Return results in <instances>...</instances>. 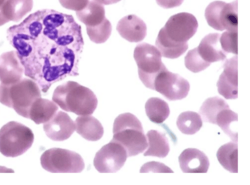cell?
Masks as SVG:
<instances>
[{"label":"cell","mask_w":250,"mask_h":185,"mask_svg":"<svg viewBox=\"0 0 250 185\" xmlns=\"http://www.w3.org/2000/svg\"><path fill=\"white\" fill-rule=\"evenodd\" d=\"M7 38L16 50L24 75L44 93L53 83L79 75L84 41L81 26L71 15L38 10L10 27Z\"/></svg>","instance_id":"obj_1"},{"label":"cell","mask_w":250,"mask_h":185,"mask_svg":"<svg viewBox=\"0 0 250 185\" xmlns=\"http://www.w3.org/2000/svg\"><path fill=\"white\" fill-rule=\"evenodd\" d=\"M52 100L63 110L80 116L92 114L98 104L97 98L91 90L74 81L57 87Z\"/></svg>","instance_id":"obj_2"},{"label":"cell","mask_w":250,"mask_h":185,"mask_svg":"<svg viewBox=\"0 0 250 185\" xmlns=\"http://www.w3.org/2000/svg\"><path fill=\"white\" fill-rule=\"evenodd\" d=\"M112 140L124 147L128 157L143 152L148 146L142 123L132 113H123L115 119Z\"/></svg>","instance_id":"obj_3"},{"label":"cell","mask_w":250,"mask_h":185,"mask_svg":"<svg viewBox=\"0 0 250 185\" xmlns=\"http://www.w3.org/2000/svg\"><path fill=\"white\" fill-rule=\"evenodd\" d=\"M41 97V89L31 79H21L8 85L0 83V103L13 108L20 115L28 119L32 103Z\"/></svg>","instance_id":"obj_4"},{"label":"cell","mask_w":250,"mask_h":185,"mask_svg":"<svg viewBox=\"0 0 250 185\" xmlns=\"http://www.w3.org/2000/svg\"><path fill=\"white\" fill-rule=\"evenodd\" d=\"M34 140L32 131L15 121H10L0 129V152L7 157H16L24 153Z\"/></svg>","instance_id":"obj_5"},{"label":"cell","mask_w":250,"mask_h":185,"mask_svg":"<svg viewBox=\"0 0 250 185\" xmlns=\"http://www.w3.org/2000/svg\"><path fill=\"white\" fill-rule=\"evenodd\" d=\"M133 56L138 66V75L143 84L154 90L156 76L166 68L161 61V54L154 45L143 42L138 44Z\"/></svg>","instance_id":"obj_6"},{"label":"cell","mask_w":250,"mask_h":185,"mask_svg":"<svg viewBox=\"0 0 250 185\" xmlns=\"http://www.w3.org/2000/svg\"><path fill=\"white\" fill-rule=\"evenodd\" d=\"M40 160L42 168L51 173H80L85 166L80 154L61 148H52L45 151Z\"/></svg>","instance_id":"obj_7"},{"label":"cell","mask_w":250,"mask_h":185,"mask_svg":"<svg viewBox=\"0 0 250 185\" xmlns=\"http://www.w3.org/2000/svg\"><path fill=\"white\" fill-rule=\"evenodd\" d=\"M205 16L208 24L215 30L237 31V0L230 3L213 1L207 7Z\"/></svg>","instance_id":"obj_8"},{"label":"cell","mask_w":250,"mask_h":185,"mask_svg":"<svg viewBox=\"0 0 250 185\" xmlns=\"http://www.w3.org/2000/svg\"><path fill=\"white\" fill-rule=\"evenodd\" d=\"M154 90L169 101L180 100L186 98L190 89L188 82L178 75L170 72L167 68L156 77Z\"/></svg>","instance_id":"obj_9"},{"label":"cell","mask_w":250,"mask_h":185,"mask_svg":"<svg viewBox=\"0 0 250 185\" xmlns=\"http://www.w3.org/2000/svg\"><path fill=\"white\" fill-rule=\"evenodd\" d=\"M127 157L124 147L112 140L96 153L93 164L100 173H114L122 167Z\"/></svg>","instance_id":"obj_10"},{"label":"cell","mask_w":250,"mask_h":185,"mask_svg":"<svg viewBox=\"0 0 250 185\" xmlns=\"http://www.w3.org/2000/svg\"><path fill=\"white\" fill-rule=\"evenodd\" d=\"M198 26L197 20L192 14L182 12L171 16L162 29L170 40L185 43L196 33Z\"/></svg>","instance_id":"obj_11"},{"label":"cell","mask_w":250,"mask_h":185,"mask_svg":"<svg viewBox=\"0 0 250 185\" xmlns=\"http://www.w3.org/2000/svg\"><path fill=\"white\" fill-rule=\"evenodd\" d=\"M75 129V123L67 113L62 111L56 113L43 125V130L47 136L55 141L67 140Z\"/></svg>","instance_id":"obj_12"},{"label":"cell","mask_w":250,"mask_h":185,"mask_svg":"<svg viewBox=\"0 0 250 185\" xmlns=\"http://www.w3.org/2000/svg\"><path fill=\"white\" fill-rule=\"evenodd\" d=\"M217 82L218 93L226 99L238 97L237 57L227 60Z\"/></svg>","instance_id":"obj_13"},{"label":"cell","mask_w":250,"mask_h":185,"mask_svg":"<svg viewBox=\"0 0 250 185\" xmlns=\"http://www.w3.org/2000/svg\"><path fill=\"white\" fill-rule=\"evenodd\" d=\"M24 69L15 51L5 52L0 56V82L8 85L22 79Z\"/></svg>","instance_id":"obj_14"},{"label":"cell","mask_w":250,"mask_h":185,"mask_svg":"<svg viewBox=\"0 0 250 185\" xmlns=\"http://www.w3.org/2000/svg\"><path fill=\"white\" fill-rule=\"evenodd\" d=\"M116 29L122 38L131 42L141 41L147 33L145 22L135 15H129L122 18L118 21Z\"/></svg>","instance_id":"obj_15"},{"label":"cell","mask_w":250,"mask_h":185,"mask_svg":"<svg viewBox=\"0 0 250 185\" xmlns=\"http://www.w3.org/2000/svg\"><path fill=\"white\" fill-rule=\"evenodd\" d=\"M179 165L184 173H203L208 171L209 162L202 151L193 148L185 149L178 157Z\"/></svg>","instance_id":"obj_16"},{"label":"cell","mask_w":250,"mask_h":185,"mask_svg":"<svg viewBox=\"0 0 250 185\" xmlns=\"http://www.w3.org/2000/svg\"><path fill=\"white\" fill-rule=\"evenodd\" d=\"M220 34L210 33L204 37L199 45L196 47L197 51L206 62H212L224 61L227 53L222 49L219 39Z\"/></svg>","instance_id":"obj_17"},{"label":"cell","mask_w":250,"mask_h":185,"mask_svg":"<svg viewBox=\"0 0 250 185\" xmlns=\"http://www.w3.org/2000/svg\"><path fill=\"white\" fill-rule=\"evenodd\" d=\"M77 132L84 139L90 141L100 140L104 134V128L101 123L93 116H81L75 120Z\"/></svg>","instance_id":"obj_18"},{"label":"cell","mask_w":250,"mask_h":185,"mask_svg":"<svg viewBox=\"0 0 250 185\" xmlns=\"http://www.w3.org/2000/svg\"><path fill=\"white\" fill-rule=\"evenodd\" d=\"M33 6V0H5L0 13L7 22H18L31 11Z\"/></svg>","instance_id":"obj_19"},{"label":"cell","mask_w":250,"mask_h":185,"mask_svg":"<svg viewBox=\"0 0 250 185\" xmlns=\"http://www.w3.org/2000/svg\"><path fill=\"white\" fill-rule=\"evenodd\" d=\"M58 106L54 102L41 97L32 104L28 113V119L39 124L48 122L56 113Z\"/></svg>","instance_id":"obj_20"},{"label":"cell","mask_w":250,"mask_h":185,"mask_svg":"<svg viewBox=\"0 0 250 185\" xmlns=\"http://www.w3.org/2000/svg\"><path fill=\"white\" fill-rule=\"evenodd\" d=\"M79 21L86 27H94L102 23L106 19L104 6L93 0L89 1L82 10L76 12Z\"/></svg>","instance_id":"obj_21"},{"label":"cell","mask_w":250,"mask_h":185,"mask_svg":"<svg viewBox=\"0 0 250 185\" xmlns=\"http://www.w3.org/2000/svg\"><path fill=\"white\" fill-rule=\"evenodd\" d=\"M146 137L148 147L144 154L145 156L164 158L168 155L170 147L165 134L156 130H150L147 132Z\"/></svg>","instance_id":"obj_22"},{"label":"cell","mask_w":250,"mask_h":185,"mask_svg":"<svg viewBox=\"0 0 250 185\" xmlns=\"http://www.w3.org/2000/svg\"><path fill=\"white\" fill-rule=\"evenodd\" d=\"M155 44L162 56L174 59L185 53L188 48V42L178 43L168 39L161 29L158 34Z\"/></svg>","instance_id":"obj_23"},{"label":"cell","mask_w":250,"mask_h":185,"mask_svg":"<svg viewBox=\"0 0 250 185\" xmlns=\"http://www.w3.org/2000/svg\"><path fill=\"white\" fill-rule=\"evenodd\" d=\"M221 165L231 173L238 172V145L237 142H229L222 145L216 153Z\"/></svg>","instance_id":"obj_24"},{"label":"cell","mask_w":250,"mask_h":185,"mask_svg":"<svg viewBox=\"0 0 250 185\" xmlns=\"http://www.w3.org/2000/svg\"><path fill=\"white\" fill-rule=\"evenodd\" d=\"M146 114L152 122L160 124L169 116L170 109L167 103L156 97L149 98L145 104Z\"/></svg>","instance_id":"obj_25"},{"label":"cell","mask_w":250,"mask_h":185,"mask_svg":"<svg viewBox=\"0 0 250 185\" xmlns=\"http://www.w3.org/2000/svg\"><path fill=\"white\" fill-rule=\"evenodd\" d=\"M229 107L223 99L215 96L206 99L199 110V113L205 122L215 124L218 114L223 109Z\"/></svg>","instance_id":"obj_26"},{"label":"cell","mask_w":250,"mask_h":185,"mask_svg":"<svg viewBox=\"0 0 250 185\" xmlns=\"http://www.w3.org/2000/svg\"><path fill=\"white\" fill-rule=\"evenodd\" d=\"M176 124L179 130L183 134L193 135L198 132L203 125L201 116L193 111H185L178 116Z\"/></svg>","instance_id":"obj_27"},{"label":"cell","mask_w":250,"mask_h":185,"mask_svg":"<svg viewBox=\"0 0 250 185\" xmlns=\"http://www.w3.org/2000/svg\"><path fill=\"white\" fill-rule=\"evenodd\" d=\"M237 121V113L228 107L222 110L218 114L215 120V124L219 126L233 142H237V133L233 131L230 127L231 124Z\"/></svg>","instance_id":"obj_28"},{"label":"cell","mask_w":250,"mask_h":185,"mask_svg":"<svg viewBox=\"0 0 250 185\" xmlns=\"http://www.w3.org/2000/svg\"><path fill=\"white\" fill-rule=\"evenodd\" d=\"M86 29L90 40L99 44L104 43L109 38L112 26L109 21L106 18L102 23L94 27H86Z\"/></svg>","instance_id":"obj_29"},{"label":"cell","mask_w":250,"mask_h":185,"mask_svg":"<svg viewBox=\"0 0 250 185\" xmlns=\"http://www.w3.org/2000/svg\"><path fill=\"white\" fill-rule=\"evenodd\" d=\"M185 64L187 69L198 73L207 68L210 64L204 61L199 55L197 48L189 50L185 57Z\"/></svg>","instance_id":"obj_30"},{"label":"cell","mask_w":250,"mask_h":185,"mask_svg":"<svg viewBox=\"0 0 250 185\" xmlns=\"http://www.w3.org/2000/svg\"><path fill=\"white\" fill-rule=\"evenodd\" d=\"M237 31H226L220 36V43L222 49L226 53L237 55Z\"/></svg>","instance_id":"obj_31"},{"label":"cell","mask_w":250,"mask_h":185,"mask_svg":"<svg viewBox=\"0 0 250 185\" xmlns=\"http://www.w3.org/2000/svg\"><path fill=\"white\" fill-rule=\"evenodd\" d=\"M140 173H173L170 167L162 163L151 161L144 164L141 167Z\"/></svg>","instance_id":"obj_32"},{"label":"cell","mask_w":250,"mask_h":185,"mask_svg":"<svg viewBox=\"0 0 250 185\" xmlns=\"http://www.w3.org/2000/svg\"><path fill=\"white\" fill-rule=\"evenodd\" d=\"M61 5L67 9L79 11L84 8L88 4L89 0H59Z\"/></svg>","instance_id":"obj_33"},{"label":"cell","mask_w":250,"mask_h":185,"mask_svg":"<svg viewBox=\"0 0 250 185\" xmlns=\"http://www.w3.org/2000/svg\"><path fill=\"white\" fill-rule=\"evenodd\" d=\"M183 1L184 0H156L159 6L165 9L179 6Z\"/></svg>","instance_id":"obj_34"},{"label":"cell","mask_w":250,"mask_h":185,"mask_svg":"<svg viewBox=\"0 0 250 185\" xmlns=\"http://www.w3.org/2000/svg\"><path fill=\"white\" fill-rule=\"evenodd\" d=\"M95 1L104 5H110L116 3L121 0H94Z\"/></svg>","instance_id":"obj_35"},{"label":"cell","mask_w":250,"mask_h":185,"mask_svg":"<svg viewBox=\"0 0 250 185\" xmlns=\"http://www.w3.org/2000/svg\"><path fill=\"white\" fill-rule=\"evenodd\" d=\"M7 23L5 20L2 18L0 13V26Z\"/></svg>","instance_id":"obj_36"},{"label":"cell","mask_w":250,"mask_h":185,"mask_svg":"<svg viewBox=\"0 0 250 185\" xmlns=\"http://www.w3.org/2000/svg\"><path fill=\"white\" fill-rule=\"evenodd\" d=\"M5 0H0V8L2 5V4L4 3Z\"/></svg>","instance_id":"obj_37"}]
</instances>
